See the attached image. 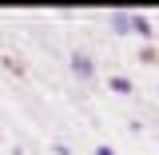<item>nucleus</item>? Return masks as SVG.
<instances>
[{"instance_id": "nucleus-3", "label": "nucleus", "mask_w": 159, "mask_h": 155, "mask_svg": "<svg viewBox=\"0 0 159 155\" xmlns=\"http://www.w3.org/2000/svg\"><path fill=\"white\" fill-rule=\"evenodd\" d=\"M107 28H111L116 36H127V32H131V12H123V8L107 12Z\"/></svg>"}, {"instance_id": "nucleus-1", "label": "nucleus", "mask_w": 159, "mask_h": 155, "mask_svg": "<svg viewBox=\"0 0 159 155\" xmlns=\"http://www.w3.org/2000/svg\"><path fill=\"white\" fill-rule=\"evenodd\" d=\"M68 68H72V76H76L80 84H92V80H96V60L88 56V52H72Z\"/></svg>"}, {"instance_id": "nucleus-4", "label": "nucleus", "mask_w": 159, "mask_h": 155, "mask_svg": "<svg viewBox=\"0 0 159 155\" xmlns=\"http://www.w3.org/2000/svg\"><path fill=\"white\" fill-rule=\"evenodd\" d=\"M107 92H116V96H131V92H135V84H131V80L127 76H107Z\"/></svg>"}, {"instance_id": "nucleus-6", "label": "nucleus", "mask_w": 159, "mask_h": 155, "mask_svg": "<svg viewBox=\"0 0 159 155\" xmlns=\"http://www.w3.org/2000/svg\"><path fill=\"white\" fill-rule=\"evenodd\" d=\"M52 155H72V151H68V143H52Z\"/></svg>"}, {"instance_id": "nucleus-7", "label": "nucleus", "mask_w": 159, "mask_h": 155, "mask_svg": "<svg viewBox=\"0 0 159 155\" xmlns=\"http://www.w3.org/2000/svg\"><path fill=\"white\" fill-rule=\"evenodd\" d=\"M92 155H116V151H111L107 143H99V147H96V151H92Z\"/></svg>"}, {"instance_id": "nucleus-5", "label": "nucleus", "mask_w": 159, "mask_h": 155, "mask_svg": "<svg viewBox=\"0 0 159 155\" xmlns=\"http://www.w3.org/2000/svg\"><path fill=\"white\" fill-rule=\"evenodd\" d=\"M155 60H159L155 44H143V48H139V64H155Z\"/></svg>"}, {"instance_id": "nucleus-2", "label": "nucleus", "mask_w": 159, "mask_h": 155, "mask_svg": "<svg viewBox=\"0 0 159 155\" xmlns=\"http://www.w3.org/2000/svg\"><path fill=\"white\" fill-rule=\"evenodd\" d=\"M131 32H135L143 44H151L155 40V28H151V16H143V12H131Z\"/></svg>"}]
</instances>
